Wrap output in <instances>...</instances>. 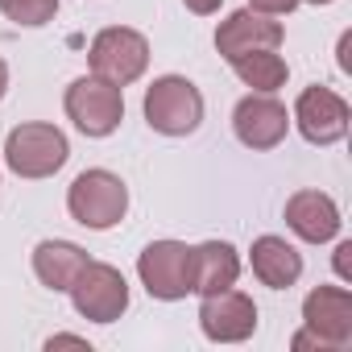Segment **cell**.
<instances>
[{
	"label": "cell",
	"instance_id": "obj_11",
	"mask_svg": "<svg viewBox=\"0 0 352 352\" xmlns=\"http://www.w3.org/2000/svg\"><path fill=\"white\" fill-rule=\"evenodd\" d=\"M282 42H286V25L253 9H236L216 25V50L224 63H236L241 54L253 50H282Z\"/></svg>",
	"mask_w": 352,
	"mask_h": 352
},
{
	"label": "cell",
	"instance_id": "obj_23",
	"mask_svg": "<svg viewBox=\"0 0 352 352\" xmlns=\"http://www.w3.org/2000/svg\"><path fill=\"white\" fill-rule=\"evenodd\" d=\"M183 5H187V13H195V17H212V13H220L224 0H183Z\"/></svg>",
	"mask_w": 352,
	"mask_h": 352
},
{
	"label": "cell",
	"instance_id": "obj_25",
	"mask_svg": "<svg viewBox=\"0 0 352 352\" xmlns=\"http://www.w3.org/2000/svg\"><path fill=\"white\" fill-rule=\"evenodd\" d=\"M5 91H9V63L0 58V100H5Z\"/></svg>",
	"mask_w": 352,
	"mask_h": 352
},
{
	"label": "cell",
	"instance_id": "obj_3",
	"mask_svg": "<svg viewBox=\"0 0 352 352\" xmlns=\"http://www.w3.org/2000/svg\"><path fill=\"white\" fill-rule=\"evenodd\" d=\"M67 157H71V141L58 124L30 120V124L9 129L5 137V166L17 179H50L67 166Z\"/></svg>",
	"mask_w": 352,
	"mask_h": 352
},
{
	"label": "cell",
	"instance_id": "obj_26",
	"mask_svg": "<svg viewBox=\"0 0 352 352\" xmlns=\"http://www.w3.org/2000/svg\"><path fill=\"white\" fill-rule=\"evenodd\" d=\"M298 5H336V0H298Z\"/></svg>",
	"mask_w": 352,
	"mask_h": 352
},
{
	"label": "cell",
	"instance_id": "obj_24",
	"mask_svg": "<svg viewBox=\"0 0 352 352\" xmlns=\"http://www.w3.org/2000/svg\"><path fill=\"white\" fill-rule=\"evenodd\" d=\"M348 46H352V34H340V50H336V63H340V71H344V75L352 71V63H348Z\"/></svg>",
	"mask_w": 352,
	"mask_h": 352
},
{
	"label": "cell",
	"instance_id": "obj_15",
	"mask_svg": "<svg viewBox=\"0 0 352 352\" xmlns=\"http://www.w3.org/2000/svg\"><path fill=\"white\" fill-rule=\"evenodd\" d=\"M241 278V253L228 241H204L191 245V294H216L236 286Z\"/></svg>",
	"mask_w": 352,
	"mask_h": 352
},
{
	"label": "cell",
	"instance_id": "obj_6",
	"mask_svg": "<svg viewBox=\"0 0 352 352\" xmlns=\"http://www.w3.org/2000/svg\"><path fill=\"white\" fill-rule=\"evenodd\" d=\"M63 108H67V120L83 137H112L124 120V87H112L96 75H83L67 87Z\"/></svg>",
	"mask_w": 352,
	"mask_h": 352
},
{
	"label": "cell",
	"instance_id": "obj_16",
	"mask_svg": "<svg viewBox=\"0 0 352 352\" xmlns=\"http://www.w3.org/2000/svg\"><path fill=\"white\" fill-rule=\"evenodd\" d=\"M87 249L75 245V241H38L34 245V274L46 290L54 294H67L71 282L79 278V270L87 265Z\"/></svg>",
	"mask_w": 352,
	"mask_h": 352
},
{
	"label": "cell",
	"instance_id": "obj_17",
	"mask_svg": "<svg viewBox=\"0 0 352 352\" xmlns=\"http://www.w3.org/2000/svg\"><path fill=\"white\" fill-rule=\"evenodd\" d=\"M228 67L236 71V79H241L245 87L265 91V96H274V91L286 87V79H290V67H286V58H282L278 50H253V54H241V58L228 63Z\"/></svg>",
	"mask_w": 352,
	"mask_h": 352
},
{
	"label": "cell",
	"instance_id": "obj_4",
	"mask_svg": "<svg viewBox=\"0 0 352 352\" xmlns=\"http://www.w3.org/2000/svg\"><path fill=\"white\" fill-rule=\"evenodd\" d=\"M87 67L96 79H104L112 87H129L149 67V38L141 30H129V25H108L91 38Z\"/></svg>",
	"mask_w": 352,
	"mask_h": 352
},
{
	"label": "cell",
	"instance_id": "obj_2",
	"mask_svg": "<svg viewBox=\"0 0 352 352\" xmlns=\"http://www.w3.org/2000/svg\"><path fill=\"white\" fill-rule=\"evenodd\" d=\"M67 212L87 232H108L129 212V187H124L120 174H112L104 166L83 170V174H75V183L67 191Z\"/></svg>",
	"mask_w": 352,
	"mask_h": 352
},
{
	"label": "cell",
	"instance_id": "obj_13",
	"mask_svg": "<svg viewBox=\"0 0 352 352\" xmlns=\"http://www.w3.org/2000/svg\"><path fill=\"white\" fill-rule=\"evenodd\" d=\"M302 327L331 344V352L352 344V290L348 286H315L302 298Z\"/></svg>",
	"mask_w": 352,
	"mask_h": 352
},
{
	"label": "cell",
	"instance_id": "obj_22",
	"mask_svg": "<svg viewBox=\"0 0 352 352\" xmlns=\"http://www.w3.org/2000/svg\"><path fill=\"white\" fill-rule=\"evenodd\" d=\"M54 348H87V352H91L87 336H71V331H63V336H50V340H46V352H54Z\"/></svg>",
	"mask_w": 352,
	"mask_h": 352
},
{
	"label": "cell",
	"instance_id": "obj_7",
	"mask_svg": "<svg viewBox=\"0 0 352 352\" xmlns=\"http://www.w3.org/2000/svg\"><path fill=\"white\" fill-rule=\"evenodd\" d=\"M67 294H71L75 311L91 323H116L129 311V282L108 261H87Z\"/></svg>",
	"mask_w": 352,
	"mask_h": 352
},
{
	"label": "cell",
	"instance_id": "obj_1",
	"mask_svg": "<svg viewBox=\"0 0 352 352\" xmlns=\"http://www.w3.org/2000/svg\"><path fill=\"white\" fill-rule=\"evenodd\" d=\"M145 124L162 137H191L204 124V91L187 75H157L141 100Z\"/></svg>",
	"mask_w": 352,
	"mask_h": 352
},
{
	"label": "cell",
	"instance_id": "obj_19",
	"mask_svg": "<svg viewBox=\"0 0 352 352\" xmlns=\"http://www.w3.org/2000/svg\"><path fill=\"white\" fill-rule=\"evenodd\" d=\"M331 265H336V278H340L344 286H352V241H340V245H336Z\"/></svg>",
	"mask_w": 352,
	"mask_h": 352
},
{
	"label": "cell",
	"instance_id": "obj_18",
	"mask_svg": "<svg viewBox=\"0 0 352 352\" xmlns=\"http://www.w3.org/2000/svg\"><path fill=\"white\" fill-rule=\"evenodd\" d=\"M0 13H5L13 25L25 30H42L58 17V0H0Z\"/></svg>",
	"mask_w": 352,
	"mask_h": 352
},
{
	"label": "cell",
	"instance_id": "obj_14",
	"mask_svg": "<svg viewBox=\"0 0 352 352\" xmlns=\"http://www.w3.org/2000/svg\"><path fill=\"white\" fill-rule=\"evenodd\" d=\"M249 265H253V278L270 290H290L298 278H302V253L286 241V236H257L253 249H249Z\"/></svg>",
	"mask_w": 352,
	"mask_h": 352
},
{
	"label": "cell",
	"instance_id": "obj_10",
	"mask_svg": "<svg viewBox=\"0 0 352 352\" xmlns=\"http://www.w3.org/2000/svg\"><path fill=\"white\" fill-rule=\"evenodd\" d=\"M199 327L212 344H241L257 331V302L236 286L204 294L199 298Z\"/></svg>",
	"mask_w": 352,
	"mask_h": 352
},
{
	"label": "cell",
	"instance_id": "obj_12",
	"mask_svg": "<svg viewBox=\"0 0 352 352\" xmlns=\"http://www.w3.org/2000/svg\"><path fill=\"white\" fill-rule=\"evenodd\" d=\"M282 220H286V228L298 236V241H307V245H331L336 236H340V228H344V220H340V204L327 195V191H294L290 199H286V208H282Z\"/></svg>",
	"mask_w": 352,
	"mask_h": 352
},
{
	"label": "cell",
	"instance_id": "obj_8",
	"mask_svg": "<svg viewBox=\"0 0 352 352\" xmlns=\"http://www.w3.org/2000/svg\"><path fill=\"white\" fill-rule=\"evenodd\" d=\"M290 124L302 133V141H311V145H319V149H323V145H336V141H344V137H348L352 108H348V100H344L340 91L311 83V87H302V91H298L294 112H290Z\"/></svg>",
	"mask_w": 352,
	"mask_h": 352
},
{
	"label": "cell",
	"instance_id": "obj_21",
	"mask_svg": "<svg viewBox=\"0 0 352 352\" xmlns=\"http://www.w3.org/2000/svg\"><path fill=\"white\" fill-rule=\"evenodd\" d=\"M290 348H294V352H302V348H319V352H331V344H327V340H319L311 327L294 331V336H290Z\"/></svg>",
	"mask_w": 352,
	"mask_h": 352
},
{
	"label": "cell",
	"instance_id": "obj_9",
	"mask_svg": "<svg viewBox=\"0 0 352 352\" xmlns=\"http://www.w3.org/2000/svg\"><path fill=\"white\" fill-rule=\"evenodd\" d=\"M232 133L245 149L253 153H265V149H278L290 133V112L278 96H265V91H249L236 100L232 108Z\"/></svg>",
	"mask_w": 352,
	"mask_h": 352
},
{
	"label": "cell",
	"instance_id": "obj_5",
	"mask_svg": "<svg viewBox=\"0 0 352 352\" xmlns=\"http://www.w3.org/2000/svg\"><path fill=\"white\" fill-rule=\"evenodd\" d=\"M137 278L149 298L157 302H179L191 294V245L187 241H149L137 253Z\"/></svg>",
	"mask_w": 352,
	"mask_h": 352
},
{
	"label": "cell",
	"instance_id": "obj_20",
	"mask_svg": "<svg viewBox=\"0 0 352 352\" xmlns=\"http://www.w3.org/2000/svg\"><path fill=\"white\" fill-rule=\"evenodd\" d=\"M253 13H265V17H290L298 9V0H249Z\"/></svg>",
	"mask_w": 352,
	"mask_h": 352
}]
</instances>
